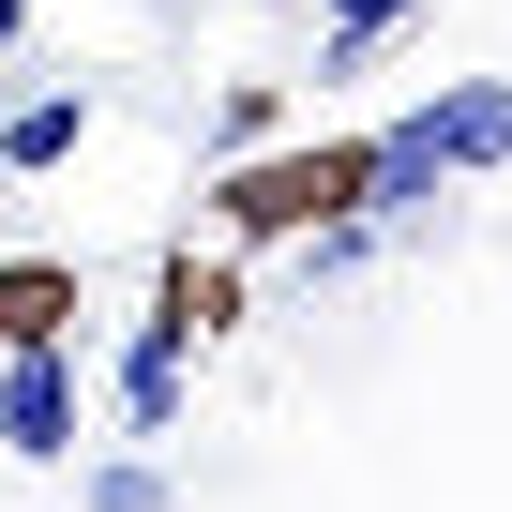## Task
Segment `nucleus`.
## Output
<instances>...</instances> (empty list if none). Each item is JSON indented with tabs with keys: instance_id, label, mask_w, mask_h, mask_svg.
<instances>
[{
	"instance_id": "1",
	"label": "nucleus",
	"mask_w": 512,
	"mask_h": 512,
	"mask_svg": "<svg viewBox=\"0 0 512 512\" xmlns=\"http://www.w3.org/2000/svg\"><path fill=\"white\" fill-rule=\"evenodd\" d=\"M377 166H392V136H272V151H226L211 166V226L226 241H302V226H332V211H377Z\"/></svg>"
},
{
	"instance_id": "2",
	"label": "nucleus",
	"mask_w": 512,
	"mask_h": 512,
	"mask_svg": "<svg viewBox=\"0 0 512 512\" xmlns=\"http://www.w3.org/2000/svg\"><path fill=\"white\" fill-rule=\"evenodd\" d=\"M467 166H512V91H497V76H467V91H437L422 121H392L377 211H392V196H437V181H467Z\"/></svg>"
},
{
	"instance_id": "3",
	"label": "nucleus",
	"mask_w": 512,
	"mask_h": 512,
	"mask_svg": "<svg viewBox=\"0 0 512 512\" xmlns=\"http://www.w3.org/2000/svg\"><path fill=\"white\" fill-rule=\"evenodd\" d=\"M211 332H241V256H166L151 272V317H136V362H181V347H211Z\"/></svg>"
},
{
	"instance_id": "4",
	"label": "nucleus",
	"mask_w": 512,
	"mask_h": 512,
	"mask_svg": "<svg viewBox=\"0 0 512 512\" xmlns=\"http://www.w3.org/2000/svg\"><path fill=\"white\" fill-rule=\"evenodd\" d=\"M0 452L76 467V347H0Z\"/></svg>"
},
{
	"instance_id": "5",
	"label": "nucleus",
	"mask_w": 512,
	"mask_h": 512,
	"mask_svg": "<svg viewBox=\"0 0 512 512\" xmlns=\"http://www.w3.org/2000/svg\"><path fill=\"white\" fill-rule=\"evenodd\" d=\"M0 347H76V256H0Z\"/></svg>"
},
{
	"instance_id": "6",
	"label": "nucleus",
	"mask_w": 512,
	"mask_h": 512,
	"mask_svg": "<svg viewBox=\"0 0 512 512\" xmlns=\"http://www.w3.org/2000/svg\"><path fill=\"white\" fill-rule=\"evenodd\" d=\"M91 151V91H31L16 121H0V166H16V181H46V166H76Z\"/></svg>"
},
{
	"instance_id": "7",
	"label": "nucleus",
	"mask_w": 512,
	"mask_h": 512,
	"mask_svg": "<svg viewBox=\"0 0 512 512\" xmlns=\"http://www.w3.org/2000/svg\"><path fill=\"white\" fill-rule=\"evenodd\" d=\"M76 512H166V467H151V452H106V467L76 482Z\"/></svg>"
},
{
	"instance_id": "8",
	"label": "nucleus",
	"mask_w": 512,
	"mask_h": 512,
	"mask_svg": "<svg viewBox=\"0 0 512 512\" xmlns=\"http://www.w3.org/2000/svg\"><path fill=\"white\" fill-rule=\"evenodd\" d=\"M317 16H332V76H362L377 31H407V0H317Z\"/></svg>"
},
{
	"instance_id": "9",
	"label": "nucleus",
	"mask_w": 512,
	"mask_h": 512,
	"mask_svg": "<svg viewBox=\"0 0 512 512\" xmlns=\"http://www.w3.org/2000/svg\"><path fill=\"white\" fill-rule=\"evenodd\" d=\"M121 422L166 437V422H181V362H136V347H121Z\"/></svg>"
},
{
	"instance_id": "10",
	"label": "nucleus",
	"mask_w": 512,
	"mask_h": 512,
	"mask_svg": "<svg viewBox=\"0 0 512 512\" xmlns=\"http://www.w3.org/2000/svg\"><path fill=\"white\" fill-rule=\"evenodd\" d=\"M16 46H31V0H0V61H16Z\"/></svg>"
},
{
	"instance_id": "11",
	"label": "nucleus",
	"mask_w": 512,
	"mask_h": 512,
	"mask_svg": "<svg viewBox=\"0 0 512 512\" xmlns=\"http://www.w3.org/2000/svg\"><path fill=\"white\" fill-rule=\"evenodd\" d=\"M0 467H16V452H0Z\"/></svg>"
}]
</instances>
